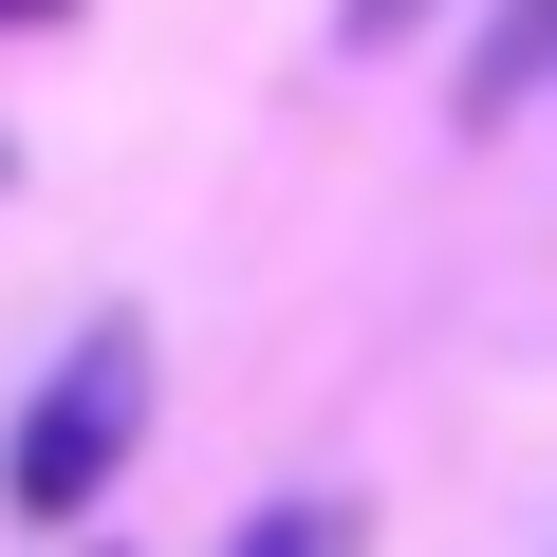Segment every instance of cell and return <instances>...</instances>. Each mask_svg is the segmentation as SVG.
I'll list each match as a JSON object with an SVG mask.
<instances>
[{"mask_svg":"<svg viewBox=\"0 0 557 557\" xmlns=\"http://www.w3.org/2000/svg\"><path fill=\"white\" fill-rule=\"evenodd\" d=\"M520 94H557V0H502V20H483V57H465V131L520 112Z\"/></svg>","mask_w":557,"mask_h":557,"instance_id":"obj_2","label":"cell"},{"mask_svg":"<svg viewBox=\"0 0 557 557\" xmlns=\"http://www.w3.org/2000/svg\"><path fill=\"white\" fill-rule=\"evenodd\" d=\"M354 539H372V520H354V502H317V483H298V502H260V520H242V539H223V557H354Z\"/></svg>","mask_w":557,"mask_h":557,"instance_id":"obj_3","label":"cell"},{"mask_svg":"<svg viewBox=\"0 0 557 557\" xmlns=\"http://www.w3.org/2000/svg\"><path fill=\"white\" fill-rule=\"evenodd\" d=\"M0 20H38V0H0Z\"/></svg>","mask_w":557,"mask_h":557,"instance_id":"obj_5","label":"cell"},{"mask_svg":"<svg viewBox=\"0 0 557 557\" xmlns=\"http://www.w3.org/2000/svg\"><path fill=\"white\" fill-rule=\"evenodd\" d=\"M131 446H149V317H94L20 391V428H0V502H20V520H94L131 483Z\"/></svg>","mask_w":557,"mask_h":557,"instance_id":"obj_1","label":"cell"},{"mask_svg":"<svg viewBox=\"0 0 557 557\" xmlns=\"http://www.w3.org/2000/svg\"><path fill=\"white\" fill-rule=\"evenodd\" d=\"M409 20H428V0H335V38H354V57H391Z\"/></svg>","mask_w":557,"mask_h":557,"instance_id":"obj_4","label":"cell"}]
</instances>
